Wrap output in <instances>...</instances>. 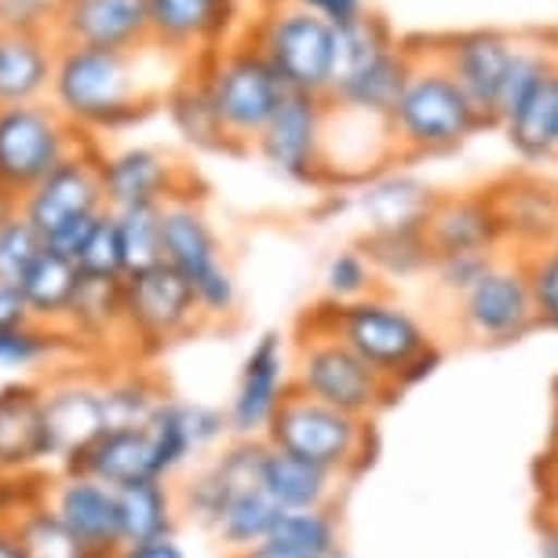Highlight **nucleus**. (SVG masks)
Wrapping results in <instances>:
<instances>
[{"label":"nucleus","instance_id":"e433bc0d","mask_svg":"<svg viewBox=\"0 0 558 558\" xmlns=\"http://www.w3.org/2000/svg\"><path fill=\"white\" fill-rule=\"evenodd\" d=\"M343 541V525L336 508H314V511H281L274 536L267 544H278L281 551H292L300 558H329Z\"/></svg>","mask_w":558,"mask_h":558},{"label":"nucleus","instance_id":"20e7f679","mask_svg":"<svg viewBox=\"0 0 558 558\" xmlns=\"http://www.w3.org/2000/svg\"><path fill=\"white\" fill-rule=\"evenodd\" d=\"M194 73L202 81L219 129H223L234 154L252 150L263 129L274 121V113L286 107V99L292 96L281 73L252 45L245 29L208 59L194 62Z\"/></svg>","mask_w":558,"mask_h":558},{"label":"nucleus","instance_id":"a878e982","mask_svg":"<svg viewBox=\"0 0 558 558\" xmlns=\"http://www.w3.org/2000/svg\"><path fill=\"white\" fill-rule=\"evenodd\" d=\"M45 387V413L51 438H56L59 452V468L84 452L107 430V413H102V380L73 373H56L48 380H40Z\"/></svg>","mask_w":558,"mask_h":558},{"label":"nucleus","instance_id":"2f4dec72","mask_svg":"<svg viewBox=\"0 0 558 558\" xmlns=\"http://www.w3.org/2000/svg\"><path fill=\"white\" fill-rule=\"evenodd\" d=\"M121 497V519H124V541L146 544L175 536L179 525V489L172 478H150L135 482L129 489H118Z\"/></svg>","mask_w":558,"mask_h":558},{"label":"nucleus","instance_id":"423d86ee","mask_svg":"<svg viewBox=\"0 0 558 558\" xmlns=\"http://www.w3.org/2000/svg\"><path fill=\"white\" fill-rule=\"evenodd\" d=\"M245 34L281 73L289 92L329 99L340 51V29L332 23L300 8L296 0H270L256 23L245 26Z\"/></svg>","mask_w":558,"mask_h":558},{"label":"nucleus","instance_id":"cd10ccee","mask_svg":"<svg viewBox=\"0 0 558 558\" xmlns=\"http://www.w3.org/2000/svg\"><path fill=\"white\" fill-rule=\"evenodd\" d=\"M59 471L88 475V478H96L110 489H129V486H135V482L161 478L146 427H140V430H102L88 449L77 452V457Z\"/></svg>","mask_w":558,"mask_h":558},{"label":"nucleus","instance_id":"864d4df0","mask_svg":"<svg viewBox=\"0 0 558 558\" xmlns=\"http://www.w3.org/2000/svg\"><path fill=\"white\" fill-rule=\"evenodd\" d=\"M230 558H300V555L281 551L278 544H259V547H252V551H241V555H230Z\"/></svg>","mask_w":558,"mask_h":558},{"label":"nucleus","instance_id":"aec40b11","mask_svg":"<svg viewBox=\"0 0 558 558\" xmlns=\"http://www.w3.org/2000/svg\"><path fill=\"white\" fill-rule=\"evenodd\" d=\"M59 463L45 413L40 380H12L0 387V478H29Z\"/></svg>","mask_w":558,"mask_h":558},{"label":"nucleus","instance_id":"dca6fc26","mask_svg":"<svg viewBox=\"0 0 558 558\" xmlns=\"http://www.w3.org/2000/svg\"><path fill=\"white\" fill-rule=\"evenodd\" d=\"M107 154L96 150V143H84L77 154H70L56 172H51L37 191L23 197V213L45 241L73 219H92L107 205V179H102Z\"/></svg>","mask_w":558,"mask_h":558},{"label":"nucleus","instance_id":"c9c22d12","mask_svg":"<svg viewBox=\"0 0 558 558\" xmlns=\"http://www.w3.org/2000/svg\"><path fill=\"white\" fill-rule=\"evenodd\" d=\"M4 522H12V533L26 558H92L77 544V536L59 522V514L48 508L45 497L29 500Z\"/></svg>","mask_w":558,"mask_h":558},{"label":"nucleus","instance_id":"1a4fd4ad","mask_svg":"<svg viewBox=\"0 0 558 558\" xmlns=\"http://www.w3.org/2000/svg\"><path fill=\"white\" fill-rule=\"evenodd\" d=\"M88 143L56 102H23L0 107V191H8L23 205L29 191H37L56 168Z\"/></svg>","mask_w":558,"mask_h":558},{"label":"nucleus","instance_id":"4be33fe9","mask_svg":"<svg viewBox=\"0 0 558 558\" xmlns=\"http://www.w3.org/2000/svg\"><path fill=\"white\" fill-rule=\"evenodd\" d=\"M102 179H107V205L113 213L124 208H165L186 197L191 191V172L183 168V161H175L168 150L157 146H129V150L107 154L102 165Z\"/></svg>","mask_w":558,"mask_h":558},{"label":"nucleus","instance_id":"ddd939ff","mask_svg":"<svg viewBox=\"0 0 558 558\" xmlns=\"http://www.w3.org/2000/svg\"><path fill=\"white\" fill-rule=\"evenodd\" d=\"M292 387V351L289 336L278 329L259 332L248 354L241 357L234 395L227 402V420L234 438H267L274 416L281 413Z\"/></svg>","mask_w":558,"mask_h":558},{"label":"nucleus","instance_id":"79ce46f5","mask_svg":"<svg viewBox=\"0 0 558 558\" xmlns=\"http://www.w3.org/2000/svg\"><path fill=\"white\" fill-rule=\"evenodd\" d=\"M322 292L336 307H347V303L376 296V292H380V274L373 270V263L365 259L362 248L347 245L340 252H332L329 263H325Z\"/></svg>","mask_w":558,"mask_h":558},{"label":"nucleus","instance_id":"7c9ffc66","mask_svg":"<svg viewBox=\"0 0 558 558\" xmlns=\"http://www.w3.org/2000/svg\"><path fill=\"white\" fill-rule=\"evenodd\" d=\"M77 286H81L77 263H73L70 256H62V252H56V248H45L34 267L23 274L19 292H23V300L29 307V318L40 322V325H56V329H62L70 303H73V296H77Z\"/></svg>","mask_w":558,"mask_h":558},{"label":"nucleus","instance_id":"09e8293b","mask_svg":"<svg viewBox=\"0 0 558 558\" xmlns=\"http://www.w3.org/2000/svg\"><path fill=\"white\" fill-rule=\"evenodd\" d=\"M34 322L29 318V307L23 300V292L12 281H0V329H15V325Z\"/></svg>","mask_w":558,"mask_h":558},{"label":"nucleus","instance_id":"2eb2a0df","mask_svg":"<svg viewBox=\"0 0 558 558\" xmlns=\"http://www.w3.org/2000/svg\"><path fill=\"white\" fill-rule=\"evenodd\" d=\"M441 66L452 73V81L463 88V96L478 107V113L497 129V110L504 84H508L514 51H519V34L504 29H460L430 40Z\"/></svg>","mask_w":558,"mask_h":558},{"label":"nucleus","instance_id":"a18cd8bd","mask_svg":"<svg viewBox=\"0 0 558 558\" xmlns=\"http://www.w3.org/2000/svg\"><path fill=\"white\" fill-rule=\"evenodd\" d=\"M504 252H457V256H438L435 267H430V278H435V289L446 292V296L457 303L468 296L471 289L478 286L482 278L493 270Z\"/></svg>","mask_w":558,"mask_h":558},{"label":"nucleus","instance_id":"de8ad7c7","mask_svg":"<svg viewBox=\"0 0 558 558\" xmlns=\"http://www.w3.org/2000/svg\"><path fill=\"white\" fill-rule=\"evenodd\" d=\"M300 8H307V12L322 15L325 23H332L336 29L357 23V19L368 15V0H296Z\"/></svg>","mask_w":558,"mask_h":558},{"label":"nucleus","instance_id":"4c0bfd02","mask_svg":"<svg viewBox=\"0 0 558 558\" xmlns=\"http://www.w3.org/2000/svg\"><path fill=\"white\" fill-rule=\"evenodd\" d=\"M165 107H168V113H172L175 129L183 132L186 143L202 146V150H230L227 135H223V129H219L213 102H208L194 66L186 70V77L172 88V96H168Z\"/></svg>","mask_w":558,"mask_h":558},{"label":"nucleus","instance_id":"5fc2aeb1","mask_svg":"<svg viewBox=\"0 0 558 558\" xmlns=\"http://www.w3.org/2000/svg\"><path fill=\"white\" fill-rule=\"evenodd\" d=\"M544 519L558 522V475H547V489H544Z\"/></svg>","mask_w":558,"mask_h":558},{"label":"nucleus","instance_id":"bb28decb","mask_svg":"<svg viewBox=\"0 0 558 558\" xmlns=\"http://www.w3.org/2000/svg\"><path fill=\"white\" fill-rule=\"evenodd\" d=\"M508 248L519 256L558 241V186L541 175H504L489 186Z\"/></svg>","mask_w":558,"mask_h":558},{"label":"nucleus","instance_id":"9d476101","mask_svg":"<svg viewBox=\"0 0 558 558\" xmlns=\"http://www.w3.org/2000/svg\"><path fill=\"white\" fill-rule=\"evenodd\" d=\"M124 318H129V351L135 357H157L208 325L202 300L191 281L168 263L124 278Z\"/></svg>","mask_w":558,"mask_h":558},{"label":"nucleus","instance_id":"c03bdc74","mask_svg":"<svg viewBox=\"0 0 558 558\" xmlns=\"http://www.w3.org/2000/svg\"><path fill=\"white\" fill-rule=\"evenodd\" d=\"M45 248H48L45 234H40L23 213L12 216L4 227H0V281H12V286H19L23 274L34 267Z\"/></svg>","mask_w":558,"mask_h":558},{"label":"nucleus","instance_id":"603ef678","mask_svg":"<svg viewBox=\"0 0 558 558\" xmlns=\"http://www.w3.org/2000/svg\"><path fill=\"white\" fill-rule=\"evenodd\" d=\"M0 558H26L12 533V522H4V519H0Z\"/></svg>","mask_w":558,"mask_h":558},{"label":"nucleus","instance_id":"ea45409f","mask_svg":"<svg viewBox=\"0 0 558 558\" xmlns=\"http://www.w3.org/2000/svg\"><path fill=\"white\" fill-rule=\"evenodd\" d=\"M146 435H150L161 478L179 475V471H183L194 457H202L194 446V438H191V427H186L183 398H165L161 409L154 413V420L146 424Z\"/></svg>","mask_w":558,"mask_h":558},{"label":"nucleus","instance_id":"f3484780","mask_svg":"<svg viewBox=\"0 0 558 558\" xmlns=\"http://www.w3.org/2000/svg\"><path fill=\"white\" fill-rule=\"evenodd\" d=\"M48 29L59 48L135 51L150 45V0H51Z\"/></svg>","mask_w":558,"mask_h":558},{"label":"nucleus","instance_id":"f03ea898","mask_svg":"<svg viewBox=\"0 0 558 558\" xmlns=\"http://www.w3.org/2000/svg\"><path fill=\"white\" fill-rule=\"evenodd\" d=\"M300 325L343 340L362 362L373 365L398 391L420 384L441 362V347L435 340V332L413 311L395 303L391 296H384V292L347 303V307H336V303L322 300L318 307L303 314Z\"/></svg>","mask_w":558,"mask_h":558},{"label":"nucleus","instance_id":"58836bf2","mask_svg":"<svg viewBox=\"0 0 558 558\" xmlns=\"http://www.w3.org/2000/svg\"><path fill=\"white\" fill-rule=\"evenodd\" d=\"M62 351H81V343L66 329H56V325L26 322L15 325V329H0V365L4 368L48 365Z\"/></svg>","mask_w":558,"mask_h":558},{"label":"nucleus","instance_id":"a211bd4d","mask_svg":"<svg viewBox=\"0 0 558 558\" xmlns=\"http://www.w3.org/2000/svg\"><path fill=\"white\" fill-rule=\"evenodd\" d=\"M267 438H230L213 460L202 463L191 478L179 486V514L213 533L227 504L248 489L263 486V460H267Z\"/></svg>","mask_w":558,"mask_h":558},{"label":"nucleus","instance_id":"c85d7f7f","mask_svg":"<svg viewBox=\"0 0 558 558\" xmlns=\"http://www.w3.org/2000/svg\"><path fill=\"white\" fill-rule=\"evenodd\" d=\"M347 478L332 475V471L307 463L292 452L267 449L263 460V489L278 504L281 511H314V508H336V500L343 497Z\"/></svg>","mask_w":558,"mask_h":558},{"label":"nucleus","instance_id":"7ed1b4c3","mask_svg":"<svg viewBox=\"0 0 558 558\" xmlns=\"http://www.w3.org/2000/svg\"><path fill=\"white\" fill-rule=\"evenodd\" d=\"M482 129H493V124L482 118L475 102L463 96V88L452 81V73L441 66L430 40L420 45L409 84L391 113L398 161L452 154L463 143L475 140Z\"/></svg>","mask_w":558,"mask_h":558},{"label":"nucleus","instance_id":"f8f14e48","mask_svg":"<svg viewBox=\"0 0 558 558\" xmlns=\"http://www.w3.org/2000/svg\"><path fill=\"white\" fill-rule=\"evenodd\" d=\"M452 311H457V329L482 347H508L541 329L530 274H525L519 252H504L486 278L463 300L452 303Z\"/></svg>","mask_w":558,"mask_h":558},{"label":"nucleus","instance_id":"8fccbe9b","mask_svg":"<svg viewBox=\"0 0 558 558\" xmlns=\"http://www.w3.org/2000/svg\"><path fill=\"white\" fill-rule=\"evenodd\" d=\"M118 558H186V551L179 547L175 536H161V541L129 544Z\"/></svg>","mask_w":558,"mask_h":558},{"label":"nucleus","instance_id":"6ab92c4d","mask_svg":"<svg viewBox=\"0 0 558 558\" xmlns=\"http://www.w3.org/2000/svg\"><path fill=\"white\" fill-rule=\"evenodd\" d=\"M45 504L59 514V522L77 536V544L92 558H118L129 547L118 489L102 486L88 475L59 471V478L48 482Z\"/></svg>","mask_w":558,"mask_h":558},{"label":"nucleus","instance_id":"c756f323","mask_svg":"<svg viewBox=\"0 0 558 558\" xmlns=\"http://www.w3.org/2000/svg\"><path fill=\"white\" fill-rule=\"evenodd\" d=\"M81 347L124 343L129 347V318H124V278H92L81 274L66 322H62Z\"/></svg>","mask_w":558,"mask_h":558},{"label":"nucleus","instance_id":"473e14b6","mask_svg":"<svg viewBox=\"0 0 558 558\" xmlns=\"http://www.w3.org/2000/svg\"><path fill=\"white\" fill-rule=\"evenodd\" d=\"M161 384L143 368H129L121 376L102 380V413H107V430H140L154 420L165 402Z\"/></svg>","mask_w":558,"mask_h":558},{"label":"nucleus","instance_id":"a19ab883","mask_svg":"<svg viewBox=\"0 0 558 558\" xmlns=\"http://www.w3.org/2000/svg\"><path fill=\"white\" fill-rule=\"evenodd\" d=\"M165 208L143 205V208H124L118 213L121 230V248H124V278L140 270H150L157 263H165Z\"/></svg>","mask_w":558,"mask_h":558},{"label":"nucleus","instance_id":"72a5a7b5","mask_svg":"<svg viewBox=\"0 0 558 558\" xmlns=\"http://www.w3.org/2000/svg\"><path fill=\"white\" fill-rule=\"evenodd\" d=\"M278 519H281V508L267 497V489L259 486L227 504V511L219 514L213 536L230 555H241V551H252V547L267 544Z\"/></svg>","mask_w":558,"mask_h":558},{"label":"nucleus","instance_id":"f704fd0d","mask_svg":"<svg viewBox=\"0 0 558 558\" xmlns=\"http://www.w3.org/2000/svg\"><path fill=\"white\" fill-rule=\"evenodd\" d=\"M357 248L365 252V259L373 263V270L380 278L409 281L424 278L435 267V252L427 245L424 230H395V234H362Z\"/></svg>","mask_w":558,"mask_h":558},{"label":"nucleus","instance_id":"0eeeda50","mask_svg":"<svg viewBox=\"0 0 558 558\" xmlns=\"http://www.w3.org/2000/svg\"><path fill=\"white\" fill-rule=\"evenodd\" d=\"M267 446L292 452V457L307 463H318V468L351 482L373 463L376 430L373 420L347 416L340 409L292 391L267 430Z\"/></svg>","mask_w":558,"mask_h":558},{"label":"nucleus","instance_id":"37998d69","mask_svg":"<svg viewBox=\"0 0 558 558\" xmlns=\"http://www.w3.org/2000/svg\"><path fill=\"white\" fill-rule=\"evenodd\" d=\"M77 267L81 274H92V278H124V248L113 208L96 216V223H92L88 238H84L77 252Z\"/></svg>","mask_w":558,"mask_h":558},{"label":"nucleus","instance_id":"f257e3e1","mask_svg":"<svg viewBox=\"0 0 558 558\" xmlns=\"http://www.w3.org/2000/svg\"><path fill=\"white\" fill-rule=\"evenodd\" d=\"M165 70H191V62L157 48L154 40L135 51L107 48H59L51 102L81 132H118L143 121L168 102L186 77H165Z\"/></svg>","mask_w":558,"mask_h":558},{"label":"nucleus","instance_id":"5701e85b","mask_svg":"<svg viewBox=\"0 0 558 558\" xmlns=\"http://www.w3.org/2000/svg\"><path fill=\"white\" fill-rule=\"evenodd\" d=\"M438 197L441 194L424 175L391 165L362 179L351 194V205L365 219V234H395V230H424Z\"/></svg>","mask_w":558,"mask_h":558},{"label":"nucleus","instance_id":"3c124183","mask_svg":"<svg viewBox=\"0 0 558 558\" xmlns=\"http://www.w3.org/2000/svg\"><path fill=\"white\" fill-rule=\"evenodd\" d=\"M541 558H558V522L541 514Z\"/></svg>","mask_w":558,"mask_h":558},{"label":"nucleus","instance_id":"393cba45","mask_svg":"<svg viewBox=\"0 0 558 558\" xmlns=\"http://www.w3.org/2000/svg\"><path fill=\"white\" fill-rule=\"evenodd\" d=\"M427 245L438 256H457V252H504L508 248V234H504L497 202H493L489 186L482 191H460L441 194L435 213H430Z\"/></svg>","mask_w":558,"mask_h":558},{"label":"nucleus","instance_id":"6e6552de","mask_svg":"<svg viewBox=\"0 0 558 558\" xmlns=\"http://www.w3.org/2000/svg\"><path fill=\"white\" fill-rule=\"evenodd\" d=\"M292 387L314 398V402L332 405L357 420H376L402 395L343 340H336L329 332L303 329V325L296 351H292Z\"/></svg>","mask_w":558,"mask_h":558},{"label":"nucleus","instance_id":"39448f33","mask_svg":"<svg viewBox=\"0 0 558 558\" xmlns=\"http://www.w3.org/2000/svg\"><path fill=\"white\" fill-rule=\"evenodd\" d=\"M413 59L416 48L398 40L380 15L368 12L365 19L340 29L329 102L340 110L365 113V118L391 121L409 73H413Z\"/></svg>","mask_w":558,"mask_h":558},{"label":"nucleus","instance_id":"49530a36","mask_svg":"<svg viewBox=\"0 0 558 558\" xmlns=\"http://www.w3.org/2000/svg\"><path fill=\"white\" fill-rule=\"evenodd\" d=\"M525 274H530L536 325L547 332H558V245L525 252Z\"/></svg>","mask_w":558,"mask_h":558},{"label":"nucleus","instance_id":"6e6d98bb","mask_svg":"<svg viewBox=\"0 0 558 558\" xmlns=\"http://www.w3.org/2000/svg\"><path fill=\"white\" fill-rule=\"evenodd\" d=\"M19 208H23V205H19L12 194H8V191H0V227H4L12 216H19Z\"/></svg>","mask_w":558,"mask_h":558},{"label":"nucleus","instance_id":"13d9d810","mask_svg":"<svg viewBox=\"0 0 558 558\" xmlns=\"http://www.w3.org/2000/svg\"><path fill=\"white\" fill-rule=\"evenodd\" d=\"M555 245H558V241H555Z\"/></svg>","mask_w":558,"mask_h":558},{"label":"nucleus","instance_id":"b1692460","mask_svg":"<svg viewBox=\"0 0 558 558\" xmlns=\"http://www.w3.org/2000/svg\"><path fill=\"white\" fill-rule=\"evenodd\" d=\"M59 45L48 23L0 19V107L40 102L56 81Z\"/></svg>","mask_w":558,"mask_h":558},{"label":"nucleus","instance_id":"4468645a","mask_svg":"<svg viewBox=\"0 0 558 558\" xmlns=\"http://www.w3.org/2000/svg\"><path fill=\"white\" fill-rule=\"evenodd\" d=\"M325 129H329V99L292 92L252 150L263 157V165H270L274 172L292 179V183L329 186V175H325Z\"/></svg>","mask_w":558,"mask_h":558},{"label":"nucleus","instance_id":"9b49d317","mask_svg":"<svg viewBox=\"0 0 558 558\" xmlns=\"http://www.w3.org/2000/svg\"><path fill=\"white\" fill-rule=\"evenodd\" d=\"M165 263L194 286L208 322H223L238 311V281L223 259L219 234L208 223L194 194L165 205Z\"/></svg>","mask_w":558,"mask_h":558},{"label":"nucleus","instance_id":"412c9836","mask_svg":"<svg viewBox=\"0 0 558 558\" xmlns=\"http://www.w3.org/2000/svg\"><path fill=\"white\" fill-rule=\"evenodd\" d=\"M241 0H150V37L183 62H202L238 34Z\"/></svg>","mask_w":558,"mask_h":558},{"label":"nucleus","instance_id":"4d7b16f0","mask_svg":"<svg viewBox=\"0 0 558 558\" xmlns=\"http://www.w3.org/2000/svg\"><path fill=\"white\" fill-rule=\"evenodd\" d=\"M555 441H558V384H555Z\"/></svg>","mask_w":558,"mask_h":558}]
</instances>
